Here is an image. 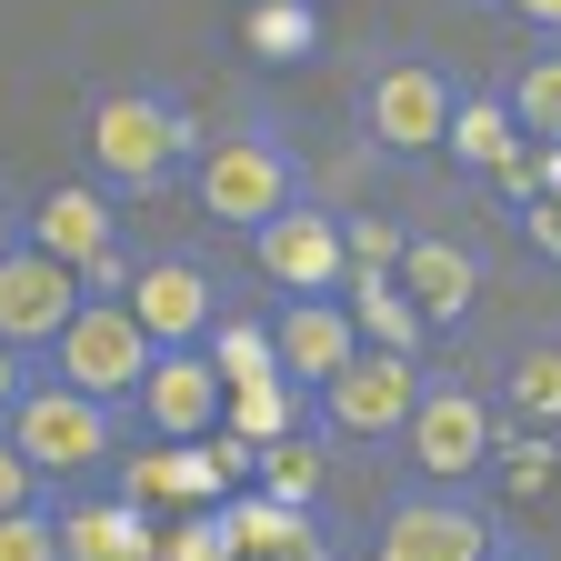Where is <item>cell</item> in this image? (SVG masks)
<instances>
[{
  "label": "cell",
  "instance_id": "6da1fadb",
  "mask_svg": "<svg viewBox=\"0 0 561 561\" xmlns=\"http://www.w3.org/2000/svg\"><path fill=\"white\" fill-rule=\"evenodd\" d=\"M191 181H201V210H210L221 231H261V221H280L291 201H311V171H301V151H291V130L261 121V111H241V121L210 130L201 161H191Z\"/></svg>",
  "mask_w": 561,
  "mask_h": 561
},
{
  "label": "cell",
  "instance_id": "7a4b0ae2",
  "mask_svg": "<svg viewBox=\"0 0 561 561\" xmlns=\"http://www.w3.org/2000/svg\"><path fill=\"white\" fill-rule=\"evenodd\" d=\"M201 161V111L181 91H101L91 101V181L101 191H161Z\"/></svg>",
  "mask_w": 561,
  "mask_h": 561
},
{
  "label": "cell",
  "instance_id": "3957f363",
  "mask_svg": "<svg viewBox=\"0 0 561 561\" xmlns=\"http://www.w3.org/2000/svg\"><path fill=\"white\" fill-rule=\"evenodd\" d=\"M491 541H502V512L481 491L421 481V471H401L371 512V561H481Z\"/></svg>",
  "mask_w": 561,
  "mask_h": 561
},
{
  "label": "cell",
  "instance_id": "277c9868",
  "mask_svg": "<svg viewBox=\"0 0 561 561\" xmlns=\"http://www.w3.org/2000/svg\"><path fill=\"white\" fill-rule=\"evenodd\" d=\"M451 111H461V70H442L432 50H371V70H362V130H371V151L432 161L451 140Z\"/></svg>",
  "mask_w": 561,
  "mask_h": 561
},
{
  "label": "cell",
  "instance_id": "5b68a950",
  "mask_svg": "<svg viewBox=\"0 0 561 561\" xmlns=\"http://www.w3.org/2000/svg\"><path fill=\"white\" fill-rule=\"evenodd\" d=\"M0 432H11V442L41 461V481H60V491H81V481H101V471L121 461V411L91 401V391H70L60 371H41Z\"/></svg>",
  "mask_w": 561,
  "mask_h": 561
},
{
  "label": "cell",
  "instance_id": "8992f818",
  "mask_svg": "<svg viewBox=\"0 0 561 561\" xmlns=\"http://www.w3.org/2000/svg\"><path fill=\"white\" fill-rule=\"evenodd\" d=\"M491 442H502V411H491V391L461 381V371H432V381H421V401H411V421H401V471L451 481V491H481Z\"/></svg>",
  "mask_w": 561,
  "mask_h": 561
},
{
  "label": "cell",
  "instance_id": "52a82bcc",
  "mask_svg": "<svg viewBox=\"0 0 561 561\" xmlns=\"http://www.w3.org/2000/svg\"><path fill=\"white\" fill-rule=\"evenodd\" d=\"M151 362H161V341L130 321V301H81V321L50 341V362H41V371H60L70 391H91V401L130 411L140 381H151Z\"/></svg>",
  "mask_w": 561,
  "mask_h": 561
},
{
  "label": "cell",
  "instance_id": "ba28073f",
  "mask_svg": "<svg viewBox=\"0 0 561 561\" xmlns=\"http://www.w3.org/2000/svg\"><path fill=\"white\" fill-rule=\"evenodd\" d=\"M421 381H432V362H421V351H371V341H362V351H351V362L311 391V411L331 421L341 442H401Z\"/></svg>",
  "mask_w": 561,
  "mask_h": 561
},
{
  "label": "cell",
  "instance_id": "9c48e42d",
  "mask_svg": "<svg viewBox=\"0 0 561 561\" xmlns=\"http://www.w3.org/2000/svg\"><path fill=\"white\" fill-rule=\"evenodd\" d=\"M221 311H231V291H221V271H210V261H191V251H140L130 321L151 331L161 351H201Z\"/></svg>",
  "mask_w": 561,
  "mask_h": 561
},
{
  "label": "cell",
  "instance_id": "30bf717a",
  "mask_svg": "<svg viewBox=\"0 0 561 561\" xmlns=\"http://www.w3.org/2000/svg\"><path fill=\"white\" fill-rule=\"evenodd\" d=\"M241 241H251V261H261L271 291H351V241H341V210L331 201H291L280 221H261Z\"/></svg>",
  "mask_w": 561,
  "mask_h": 561
},
{
  "label": "cell",
  "instance_id": "8fae6325",
  "mask_svg": "<svg viewBox=\"0 0 561 561\" xmlns=\"http://www.w3.org/2000/svg\"><path fill=\"white\" fill-rule=\"evenodd\" d=\"M81 271H70V261H50V251H11V261H0V341H11V351H31V362H50V341L70 331V321H81Z\"/></svg>",
  "mask_w": 561,
  "mask_h": 561
},
{
  "label": "cell",
  "instance_id": "7c38bea8",
  "mask_svg": "<svg viewBox=\"0 0 561 561\" xmlns=\"http://www.w3.org/2000/svg\"><path fill=\"white\" fill-rule=\"evenodd\" d=\"M271 351H280V381L321 391L351 351H362V321H351V291H280L271 311Z\"/></svg>",
  "mask_w": 561,
  "mask_h": 561
},
{
  "label": "cell",
  "instance_id": "4fadbf2b",
  "mask_svg": "<svg viewBox=\"0 0 561 561\" xmlns=\"http://www.w3.org/2000/svg\"><path fill=\"white\" fill-rule=\"evenodd\" d=\"M221 411H231V381L210 371L201 351H161L151 381H140V401H130V421L151 442H210V432H221Z\"/></svg>",
  "mask_w": 561,
  "mask_h": 561
},
{
  "label": "cell",
  "instance_id": "5bb4252c",
  "mask_svg": "<svg viewBox=\"0 0 561 561\" xmlns=\"http://www.w3.org/2000/svg\"><path fill=\"white\" fill-rule=\"evenodd\" d=\"M60 561H161V512H140L111 481L60 491Z\"/></svg>",
  "mask_w": 561,
  "mask_h": 561
},
{
  "label": "cell",
  "instance_id": "9a60e30c",
  "mask_svg": "<svg viewBox=\"0 0 561 561\" xmlns=\"http://www.w3.org/2000/svg\"><path fill=\"white\" fill-rule=\"evenodd\" d=\"M111 491H130L140 512H161V522H171V512H210L231 481H221V461H210V442H140V451L121 461Z\"/></svg>",
  "mask_w": 561,
  "mask_h": 561
},
{
  "label": "cell",
  "instance_id": "2e32d148",
  "mask_svg": "<svg viewBox=\"0 0 561 561\" xmlns=\"http://www.w3.org/2000/svg\"><path fill=\"white\" fill-rule=\"evenodd\" d=\"M221 531H231V561H341L331 522L271 502V491H221Z\"/></svg>",
  "mask_w": 561,
  "mask_h": 561
},
{
  "label": "cell",
  "instance_id": "e0dca14e",
  "mask_svg": "<svg viewBox=\"0 0 561 561\" xmlns=\"http://www.w3.org/2000/svg\"><path fill=\"white\" fill-rule=\"evenodd\" d=\"M401 291L421 301V321H432V331H461L471 311H481V251L471 241H442V231H411L401 241Z\"/></svg>",
  "mask_w": 561,
  "mask_h": 561
},
{
  "label": "cell",
  "instance_id": "ac0fdd59",
  "mask_svg": "<svg viewBox=\"0 0 561 561\" xmlns=\"http://www.w3.org/2000/svg\"><path fill=\"white\" fill-rule=\"evenodd\" d=\"M111 241H121V191H101V181H60V191L31 201V251H50V261L81 271V261L111 251Z\"/></svg>",
  "mask_w": 561,
  "mask_h": 561
},
{
  "label": "cell",
  "instance_id": "d6986e66",
  "mask_svg": "<svg viewBox=\"0 0 561 561\" xmlns=\"http://www.w3.org/2000/svg\"><path fill=\"white\" fill-rule=\"evenodd\" d=\"M491 411H502L512 432H561V331H522V341L502 351Z\"/></svg>",
  "mask_w": 561,
  "mask_h": 561
},
{
  "label": "cell",
  "instance_id": "ffe728a7",
  "mask_svg": "<svg viewBox=\"0 0 561 561\" xmlns=\"http://www.w3.org/2000/svg\"><path fill=\"white\" fill-rule=\"evenodd\" d=\"M331 461H341V432L311 411L301 432L261 442V471H251V491H271V502H291V512H321V502H331Z\"/></svg>",
  "mask_w": 561,
  "mask_h": 561
},
{
  "label": "cell",
  "instance_id": "44dd1931",
  "mask_svg": "<svg viewBox=\"0 0 561 561\" xmlns=\"http://www.w3.org/2000/svg\"><path fill=\"white\" fill-rule=\"evenodd\" d=\"M442 151H451L471 181H491L502 161H522L531 140H522V121L502 111V91H461V111H451V140H442Z\"/></svg>",
  "mask_w": 561,
  "mask_h": 561
},
{
  "label": "cell",
  "instance_id": "7402d4cb",
  "mask_svg": "<svg viewBox=\"0 0 561 561\" xmlns=\"http://www.w3.org/2000/svg\"><path fill=\"white\" fill-rule=\"evenodd\" d=\"M351 321H362L371 351H432V321H421V301L391 271H351Z\"/></svg>",
  "mask_w": 561,
  "mask_h": 561
},
{
  "label": "cell",
  "instance_id": "603a6c76",
  "mask_svg": "<svg viewBox=\"0 0 561 561\" xmlns=\"http://www.w3.org/2000/svg\"><path fill=\"white\" fill-rule=\"evenodd\" d=\"M241 41H251V60H311L321 50V0H251Z\"/></svg>",
  "mask_w": 561,
  "mask_h": 561
},
{
  "label": "cell",
  "instance_id": "cb8c5ba5",
  "mask_svg": "<svg viewBox=\"0 0 561 561\" xmlns=\"http://www.w3.org/2000/svg\"><path fill=\"white\" fill-rule=\"evenodd\" d=\"M221 421H231V432H241V442H280V432H301V421H311V391L271 371V381H241Z\"/></svg>",
  "mask_w": 561,
  "mask_h": 561
},
{
  "label": "cell",
  "instance_id": "d4e9b609",
  "mask_svg": "<svg viewBox=\"0 0 561 561\" xmlns=\"http://www.w3.org/2000/svg\"><path fill=\"white\" fill-rule=\"evenodd\" d=\"M551 471H561V432H512L502 421V442H491V491H512V502H531V491H551Z\"/></svg>",
  "mask_w": 561,
  "mask_h": 561
},
{
  "label": "cell",
  "instance_id": "484cf974",
  "mask_svg": "<svg viewBox=\"0 0 561 561\" xmlns=\"http://www.w3.org/2000/svg\"><path fill=\"white\" fill-rule=\"evenodd\" d=\"M201 362L221 371L231 391H241V381H271V371H280V351H271V321H241V311H221V321H210V341H201Z\"/></svg>",
  "mask_w": 561,
  "mask_h": 561
},
{
  "label": "cell",
  "instance_id": "4316f807",
  "mask_svg": "<svg viewBox=\"0 0 561 561\" xmlns=\"http://www.w3.org/2000/svg\"><path fill=\"white\" fill-rule=\"evenodd\" d=\"M502 111L522 121V140H561V41H541L522 60V81L502 91Z\"/></svg>",
  "mask_w": 561,
  "mask_h": 561
},
{
  "label": "cell",
  "instance_id": "83f0119b",
  "mask_svg": "<svg viewBox=\"0 0 561 561\" xmlns=\"http://www.w3.org/2000/svg\"><path fill=\"white\" fill-rule=\"evenodd\" d=\"M0 561H60V491L31 512H0Z\"/></svg>",
  "mask_w": 561,
  "mask_h": 561
},
{
  "label": "cell",
  "instance_id": "f1b7e54d",
  "mask_svg": "<svg viewBox=\"0 0 561 561\" xmlns=\"http://www.w3.org/2000/svg\"><path fill=\"white\" fill-rule=\"evenodd\" d=\"M341 241H351V271H401V221H381V210H341Z\"/></svg>",
  "mask_w": 561,
  "mask_h": 561
},
{
  "label": "cell",
  "instance_id": "f546056e",
  "mask_svg": "<svg viewBox=\"0 0 561 561\" xmlns=\"http://www.w3.org/2000/svg\"><path fill=\"white\" fill-rule=\"evenodd\" d=\"M50 491H60V481H41V461L0 432V512H31V502H50Z\"/></svg>",
  "mask_w": 561,
  "mask_h": 561
},
{
  "label": "cell",
  "instance_id": "4dcf8cb0",
  "mask_svg": "<svg viewBox=\"0 0 561 561\" xmlns=\"http://www.w3.org/2000/svg\"><path fill=\"white\" fill-rule=\"evenodd\" d=\"M130 280H140V251H130V241H111V251L81 261V291H91V301H130Z\"/></svg>",
  "mask_w": 561,
  "mask_h": 561
},
{
  "label": "cell",
  "instance_id": "1f68e13d",
  "mask_svg": "<svg viewBox=\"0 0 561 561\" xmlns=\"http://www.w3.org/2000/svg\"><path fill=\"white\" fill-rule=\"evenodd\" d=\"M512 231H522V241H531V251H541V261H561V201H551V191H541V201H531V210H522V221H512Z\"/></svg>",
  "mask_w": 561,
  "mask_h": 561
},
{
  "label": "cell",
  "instance_id": "d6a6232c",
  "mask_svg": "<svg viewBox=\"0 0 561 561\" xmlns=\"http://www.w3.org/2000/svg\"><path fill=\"white\" fill-rule=\"evenodd\" d=\"M41 381V362H31V351H11V341H0V421H11L21 411V391Z\"/></svg>",
  "mask_w": 561,
  "mask_h": 561
},
{
  "label": "cell",
  "instance_id": "836d02e7",
  "mask_svg": "<svg viewBox=\"0 0 561 561\" xmlns=\"http://www.w3.org/2000/svg\"><path fill=\"white\" fill-rule=\"evenodd\" d=\"M491 11H512L522 31H541V41H561V0H491Z\"/></svg>",
  "mask_w": 561,
  "mask_h": 561
},
{
  "label": "cell",
  "instance_id": "e575fe53",
  "mask_svg": "<svg viewBox=\"0 0 561 561\" xmlns=\"http://www.w3.org/2000/svg\"><path fill=\"white\" fill-rule=\"evenodd\" d=\"M31 241V201H11V191H0V261H11Z\"/></svg>",
  "mask_w": 561,
  "mask_h": 561
},
{
  "label": "cell",
  "instance_id": "d590c367",
  "mask_svg": "<svg viewBox=\"0 0 561 561\" xmlns=\"http://www.w3.org/2000/svg\"><path fill=\"white\" fill-rule=\"evenodd\" d=\"M481 561H551V551H541V541H531V531H512V522H502V541H491V551H481Z\"/></svg>",
  "mask_w": 561,
  "mask_h": 561
},
{
  "label": "cell",
  "instance_id": "8d00e7d4",
  "mask_svg": "<svg viewBox=\"0 0 561 561\" xmlns=\"http://www.w3.org/2000/svg\"><path fill=\"white\" fill-rule=\"evenodd\" d=\"M531 171H541V191L561 201V140H531Z\"/></svg>",
  "mask_w": 561,
  "mask_h": 561
}]
</instances>
